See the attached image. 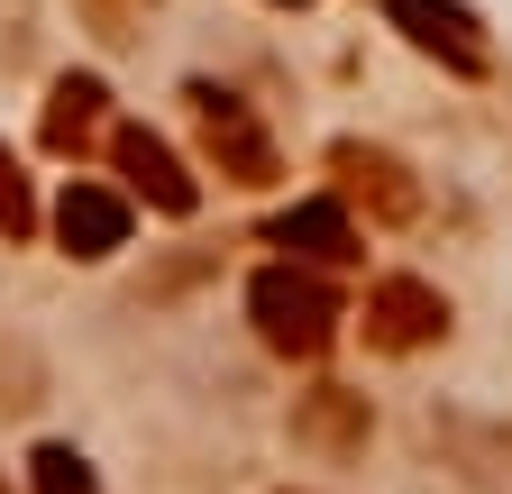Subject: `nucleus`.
I'll return each mask as SVG.
<instances>
[{
	"label": "nucleus",
	"mask_w": 512,
	"mask_h": 494,
	"mask_svg": "<svg viewBox=\"0 0 512 494\" xmlns=\"http://www.w3.org/2000/svg\"><path fill=\"white\" fill-rule=\"evenodd\" d=\"M247 321H256V339H266L275 357H293V366H320L339 348V293L320 284L311 266H256L247 275Z\"/></svg>",
	"instance_id": "nucleus-1"
},
{
	"label": "nucleus",
	"mask_w": 512,
	"mask_h": 494,
	"mask_svg": "<svg viewBox=\"0 0 512 494\" xmlns=\"http://www.w3.org/2000/svg\"><path fill=\"white\" fill-rule=\"evenodd\" d=\"M183 101H192V138H202V165H211L220 183H238V193H266V183L284 174V156H275V138H266V119H256L238 92L192 83Z\"/></svg>",
	"instance_id": "nucleus-2"
},
{
	"label": "nucleus",
	"mask_w": 512,
	"mask_h": 494,
	"mask_svg": "<svg viewBox=\"0 0 512 494\" xmlns=\"http://www.w3.org/2000/svg\"><path fill=\"white\" fill-rule=\"evenodd\" d=\"M330 193L348 211H366L375 229H412L421 220V174L394 147H375V138H339L330 147Z\"/></svg>",
	"instance_id": "nucleus-3"
},
{
	"label": "nucleus",
	"mask_w": 512,
	"mask_h": 494,
	"mask_svg": "<svg viewBox=\"0 0 512 494\" xmlns=\"http://www.w3.org/2000/svg\"><path fill=\"white\" fill-rule=\"evenodd\" d=\"M384 19L403 28L412 55L448 65L458 83H485V74H494V37H485V19L467 10V0H384Z\"/></svg>",
	"instance_id": "nucleus-4"
},
{
	"label": "nucleus",
	"mask_w": 512,
	"mask_h": 494,
	"mask_svg": "<svg viewBox=\"0 0 512 494\" xmlns=\"http://www.w3.org/2000/svg\"><path fill=\"white\" fill-rule=\"evenodd\" d=\"M430 339H448V302H439V284H421V275H384V284L366 293V348H375V357H421Z\"/></svg>",
	"instance_id": "nucleus-5"
},
{
	"label": "nucleus",
	"mask_w": 512,
	"mask_h": 494,
	"mask_svg": "<svg viewBox=\"0 0 512 494\" xmlns=\"http://www.w3.org/2000/svg\"><path fill=\"white\" fill-rule=\"evenodd\" d=\"M110 165L128 174V193H138L147 211H165V220H183L192 202H202V183L183 174V156H174L156 129H138V119H128V129H110Z\"/></svg>",
	"instance_id": "nucleus-6"
},
{
	"label": "nucleus",
	"mask_w": 512,
	"mask_h": 494,
	"mask_svg": "<svg viewBox=\"0 0 512 494\" xmlns=\"http://www.w3.org/2000/svg\"><path fill=\"white\" fill-rule=\"evenodd\" d=\"M55 238H64V257L101 266V257H119V247H128V202L110 193V183L74 174V183H64V202H55Z\"/></svg>",
	"instance_id": "nucleus-7"
},
{
	"label": "nucleus",
	"mask_w": 512,
	"mask_h": 494,
	"mask_svg": "<svg viewBox=\"0 0 512 494\" xmlns=\"http://www.w3.org/2000/svg\"><path fill=\"white\" fill-rule=\"evenodd\" d=\"M366 430H375V412H366V394H348V385H311V394L293 403V440L320 449V458H357Z\"/></svg>",
	"instance_id": "nucleus-8"
},
{
	"label": "nucleus",
	"mask_w": 512,
	"mask_h": 494,
	"mask_svg": "<svg viewBox=\"0 0 512 494\" xmlns=\"http://www.w3.org/2000/svg\"><path fill=\"white\" fill-rule=\"evenodd\" d=\"M275 247H293L302 266H357V257H366V238H357V220H348L339 193H330V202H293V211L275 220Z\"/></svg>",
	"instance_id": "nucleus-9"
},
{
	"label": "nucleus",
	"mask_w": 512,
	"mask_h": 494,
	"mask_svg": "<svg viewBox=\"0 0 512 494\" xmlns=\"http://www.w3.org/2000/svg\"><path fill=\"white\" fill-rule=\"evenodd\" d=\"M101 119H110L101 74H55V92H46V147H55V156H83V147L101 138Z\"/></svg>",
	"instance_id": "nucleus-10"
},
{
	"label": "nucleus",
	"mask_w": 512,
	"mask_h": 494,
	"mask_svg": "<svg viewBox=\"0 0 512 494\" xmlns=\"http://www.w3.org/2000/svg\"><path fill=\"white\" fill-rule=\"evenodd\" d=\"M0 238H10V247L37 238V193H28V174H19L10 147H0Z\"/></svg>",
	"instance_id": "nucleus-11"
},
{
	"label": "nucleus",
	"mask_w": 512,
	"mask_h": 494,
	"mask_svg": "<svg viewBox=\"0 0 512 494\" xmlns=\"http://www.w3.org/2000/svg\"><path fill=\"white\" fill-rule=\"evenodd\" d=\"M28 485H37V494H101V476H92L74 449H37V458H28Z\"/></svg>",
	"instance_id": "nucleus-12"
},
{
	"label": "nucleus",
	"mask_w": 512,
	"mask_h": 494,
	"mask_svg": "<svg viewBox=\"0 0 512 494\" xmlns=\"http://www.w3.org/2000/svg\"><path fill=\"white\" fill-rule=\"evenodd\" d=\"M74 10H83V28H92L101 46H128V37L147 28V10H156V0H74Z\"/></svg>",
	"instance_id": "nucleus-13"
},
{
	"label": "nucleus",
	"mask_w": 512,
	"mask_h": 494,
	"mask_svg": "<svg viewBox=\"0 0 512 494\" xmlns=\"http://www.w3.org/2000/svg\"><path fill=\"white\" fill-rule=\"evenodd\" d=\"M275 10H302V0H275Z\"/></svg>",
	"instance_id": "nucleus-14"
},
{
	"label": "nucleus",
	"mask_w": 512,
	"mask_h": 494,
	"mask_svg": "<svg viewBox=\"0 0 512 494\" xmlns=\"http://www.w3.org/2000/svg\"><path fill=\"white\" fill-rule=\"evenodd\" d=\"M0 494H10V485H0Z\"/></svg>",
	"instance_id": "nucleus-15"
}]
</instances>
